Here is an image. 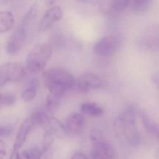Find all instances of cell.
Returning a JSON list of instances; mask_svg holds the SVG:
<instances>
[{
  "label": "cell",
  "mask_w": 159,
  "mask_h": 159,
  "mask_svg": "<svg viewBox=\"0 0 159 159\" xmlns=\"http://www.w3.org/2000/svg\"><path fill=\"white\" fill-rule=\"evenodd\" d=\"M1 97H2V94L0 93V99H1Z\"/></svg>",
  "instance_id": "f1b7e54d"
},
{
  "label": "cell",
  "mask_w": 159,
  "mask_h": 159,
  "mask_svg": "<svg viewBox=\"0 0 159 159\" xmlns=\"http://www.w3.org/2000/svg\"><path fill=\"white\" fill-rule=\"evenodd\" d=\"M60 105V96L49 93L47 96L46 102H45V112L50 116H53V114H54L58 110Z\"/></svg>",
  "instance_id": "e0dca14e"
},
{
  "label": "cell",
  "mask_w": 159,
  "mask_h": 159,
  "mask_svg": "<svg viewBox=\"0 0 159 159\" xmlns=\"http://www.w3.org/2000/svg\"><path fill=\"white\" fill-rule=\"evenodd\" d=\"M107 82L99 75L86 72L81 75L75 81V87L81 93H88L91 90H97L105 88Z\"/></svg>",
  "instance_id": "ba28073f"
},
{
  "label": "cell",
  "mask_w": 159,
  "mask_h": 159,
  "mask_svg": "<svg viewBox=\"0 0 159 159\" xmlns=\"http://www.w3.org/2000/svg\"><path fill=\"white\" fill-rule=\"evenodd\" d=\"M71 159H89L85 156L84 154H82V152H78V153H75L72 157H71Z\"/></svg>",
  "instance_id": "484cf974"
},
{
  "label": "cell",
  "mask_w": 159,
  "mask_h": 159,
  "mask_svg": "<svg viewBox=\"0 0 159 159\" xmlns=\"http://www.w3.org/2000/svg\"><path fill=\"white\" fill-rule=\"evenodd\" d=\"M148 32V34L145 36L144 44L151 49H156L159 45V28L157 26H152Z\"/></svg>",
  "instance_id": "2e32d148"
},
{
  "label": "cell",
  "mask_w": 159,
  "mask_h": 159,
  "mask_svg": "<svg viewBox=\"0 0 159 159\" xmlns=\"http://www.w3.org/2000/svg\"><path fill=\"white\" fill-rule=\"evenodd\" d=\"M20 152H15V151H12V154L9 156V159H20Z\"/></svg>",
  "instance_id": "4316f807"
},
{
  "label": "cell",
  "mask_w": 159,
  "mask_h": 159,
  "mask_svg": "<svg viewBox=\"0 0 159 159\" xmlns=\"http://www.w3.org/2000/svg\"><path fill=\"white\" fill-rule=\"evenodd\" d=\"M14 16L9 11H0V34L8 32L13 27Z\"/></svg>",
  "instance_id": "5bb4252c"
},
{
  "label": "cell",
  "mask_w": 159,
  "mask_h": 159,
  "mask_svg": "<svg viewBox=\"0 0 159 159\" xmlns=\"http://www.w3.org/2000/svg\"><path fill=\"white\" fill-rule=\"evenodd\" d=\"M151 81L153 85L159 90V71L153 72L151 75Z\"/></svg>",
  "instance_id": "cb8c5ba5"
},
{
  "label": "cell",
  "mask_w": 159,
  "mask_h": 159,
  "mask_svg": "<svg viewBox=\"0 0 159 159\" xmlns=\"http://www.w3.org/2000/svg\"><path fill=\"white\" fill-rule=\"evenodd\" d=\"M121 39L116 35H109L99 39L93 47V51L99 57L113 55L120 48Z\"/></svg>",
  "instance_id": "52a82bcc"
},
{
  "label": "cell",
  "mask_w": 159,
  "mask_h": 159,
  "mask_svg": "<svg viewBox=\"0 0 159 159\" xmlns=\"http://www.w3.org/2000/svg\"><path fill=\"white\" fill-rule=\"evenodd\" d=\"M12 129L8 126L0 125V139L3 138H7L12 134Z\"/></svg>",
  "instance_id": "7402d4cb"
},
{
  "label": "cell",
  "mask_w": 159,
  "mask_h": 159,
  "mask_svg": "<svg viewBox=\"0 0 159 159\" xmlns=\"http://www.w3.org/2000/svg\"><path fill=\"white\" fill-rule=\"evenodd\" d=\"M138 115L141 119V124L146 131L152 136L159 138V125L158 123L147 111L144 110H139Z\"/></svg>",
  "instance_id": "7c38bea8"
},
{
  "label": "cell",
  "mask_w": 159,
  "mask_h": 159,
  "mask_svg": "<svg viewBox=\"0 0 159 159\" xmlns=\"http://www.w3.org/2000/svg\"><path fill=\"white\" fill-rule=\"evenodd\" d=\"M16 100V98L12 94H2L1 99H0V107H9L12 105Z\"/></svg>",
  "instance_id": "44dd1931"
},
{
  "label": "cell",
  "mask_w": 159,
  "mask_h": 159,
  "mask_svg": "<svg viewBox=\"0 0 159 159\" xmlns=\"http://www.w3.org/2000/svg\"><path fill=\"white\" fill-rule=\"evenodd\" d=\"M26 69L21 65L6 63L0 65V87L8 83L23 80L26 76Z\"/></svg>",
  "instance_id": "8992f818"
},
{
  "label": "cell",
  "mask_w": 159,
  "mask_h": 159,
  "mask_svg": "<svg viewBox=\"0 0 159 159\" xmlns=\"http://www.w3.org/2000/svg\"><path fill=\"white\" fill-rule=\"evenodd\" d=\"M51 155H52V149H42L40 148L38 159H51Z\"/></svg>",
  "instance_id": "603a6c76"
},
{
  "label": "cell",
  "mask_w": 159,
  "mask_h": 159,
  "mask_svg": "<svg viewBox=\"0 0 159 159\" xmlns=\"http://www.w3.org/2000/svg\"><path fill=\"white\" fill-rule=\"evenodd\" d=\"M62 9L58 6H51L48 9L42 16L38 26V32L43 33L49 29L54 23L58 22L62 18Z\"/></svg>",
  "instance_id": "30bf717a"
},
{
  "label": "cell",
  "mask_w": 159,
  "mask_h": 159,
  "mask_svg": "<svg viewBox=\"0 0 159 159\" xmlns=\"http://www.w3.org/2000/svg\"><path fill=\"white\" fill-rule=\"evenodd\" d=\"M152 2L148 0H134L130 1L128 8L131 12L137 14H143L147 12L151 7Z\"/></svg>",
  "instance_id": "ac0fdd59"
},
{
  "label": "cell",
  "mask_w": 159,
  "mask_h": 159,
  "mask_svg": "<svg viewBox=\"0 0 159 159\" xmlns=\"http://www.w3.org/2000/svg\"><path fill=\"white\" fill-rule=\"evenodd\" d=\"M38 12V3L37 2L30 6L18 26L6 42V51L9 54H15L21 49L27 40L28 30L31 23L37 17Z\"/></svg>",
  "instance_id": "3957f363"
},
{
  "label": "cell",
  "mask_w": 159,
  "mask_h": 159,
  "mask_svg": "<svg viewBox=\"0 0 159 159\" xmlns=\"http://www.w3.org/2000/svg\"><path fill=\"white\" fill-rule=\"evenodd\" d=\"M155 159H159V148L156 151V152H155Z\"/></svg>",
  "instance_id": "83f0119b"
},
{
  "label": "cell",
  "mask_w": 159,
  "mask_h": 159,
  "mask_svg": "<svg viewBox=\"0 0 159 159\" xmlns=\"http://www.w3.org/2000/svg\"><path fill=\"white\" fill-rule=\"evenodd\" d=\"M52 47L48 42L39 43L28 53L26 68L30 73H38L43 70L52 55Z\"/></svg>",
  "instance_id": "277c9868"
},
{
  "label": "cell",
  "mask_w": 159,
  "mask_h": 159,
  "mask_svg": "<svg viewBox=\"0 0 159 159\" xmlns=\"http://www.w3.org/2000/svg\"><path fill=\"white\" fill-rule=\"evenodd\" d=\"M81 111L91 116H99L103 114L104 109L94 102H85L81 105Z\"/></svg>",
  "instance_id": "9a60e30c"
},
{
  "label": "cell",
  "mask_w": 159,
  "mask_h": 159,
  "mask_svg": "<svg viewBox=\"0 0 159 159\" xmlns=\"http://www.w3.org/2000/svg\"><path fill=\"white\" fill-rule=\"evenodd\" d=\"M43 84L51 94L61 96L75 85L76 79L67 69L62 68H51L43 71Z\"/></svg>",
  "instance_id": "7a4b0ae2"
},
{
  "label": "cell",
  "mask_w": 159,
  "mask_h": 159,
  "mask_svg": "<svg viewBox=\"0 0 159 159\" xmlns=\"http://www.w3.org/2000/svg\"><path fill=\"white\" fill-rule=\"evenodd\" d=\"M6 155V146L4 141L0 139V159H3Z\"/></svg>",
  "instance_id": "d4e9b609"
},
{
  "label": "cell",
  "mask_w": 159,
  "mask_h": 159,
  "mask_svg": "<svg viewBox=\"0 0 159 159\" xmlns=\"http://www.w3.org/2000/svg\"><path fill=\"white\" fill-rule=\"evenodd\" d=\"M136 117V107L130 105L123 110L113 122L115 136L125 140L133 146H138L141 143V136L137 128Z\"/></svg>",
  "instance_id": "6da1fadb"
},
{
  "label": "cell",
  "mask_w": 159,
  "mask_h": 159,
  "mask_svg": "<svg viewBox=\"0 0 159 159\" xmlns=\"http://www.w3.org/2000/svg\"><path fill=\"white\" fill-rule=\"evenodd\" d=\"M39 154H40V148L35 146L20 154V159H38Z\"/></svg>",
  "instance_id": "ffe728a7"
},
{
  "label": "cell",
  "mask_w": 159,
  "mask_h": 159,
  "mask_svg": "<svg viewBox=\"0 0 159 159\" xmlns=\"http://www.w3.org/2000/svg\"><path fill=\"white\" fill-rule=\"evenodd\" d=\"M91 143L90 159H114L116 152L113 146L107 141L102 132L92 129L89 134Z\"/></svg>",
  "instance_id": "5b68a950"
},
{
  "label": "cell",
  "mask_w": 159,
  "mask_h": 159,
  "mask_svg": "<svg viewBox=\"0 0 159 159\" xmlns=\"http://www.w3.org/2000/svg\"><path fill=\"white\" fill-rule=\"evenodd\" d=\"M129 2L128 0H114L109 2V7L114 12H122L128 8Z\"/></svg>",
  "instance_id": "d6986e66"
},
{
  "label": "cell",
  "mask_w": 159,
  "mask_h": 159,
  "mask_svg": "<svg viewBox=\"0 0 159 159\" xmlns=\"http://www.w3.org/2000/svg\"><path fill=\"white\" fill-rule=\"evenodd\" d=\"M85 124V120L83 115L75 113L71 114L67 118L65 127L68 135H78L82 131Z\"/></svg>",
  "instance_id": "8fae6325"
},
{
  "label": "cell",
  "mask_w": 159,
  "mask_h": 159,
  "mask_svg": "<svg viewBox=\"0 0 159 159\" xmlns=\"http://www.w3.org/2000/svg\"><path fill=\"white\" fill-rule=\"evenodd\" d=\"M37 126V117L35 113H32L30 116L25 119L24 121L22 122L19 127L16 137L15 138L13 144V151L20 152V148L26 141L29 134L32 131L33 129Z\"/></svg>",
  "instance_id": "9c48e42d"
},
{
  "label": "cell",
  "mask_w": 159,
  "mask_h": 159,
  "mask_svg": "<svg viewBox=\"0 0 159 159\" xmlns=\"http://www.w3.org/2000/svg\"><path fill=\"white\" fill-rule=\"evenodd\" d=\"M40 82L37 79H32L27 82L21 93V99L23 102H30L34 100L37 94Z\"/></svg>",
  "instance_id": "4fadbf2b"
}]
</instances>
